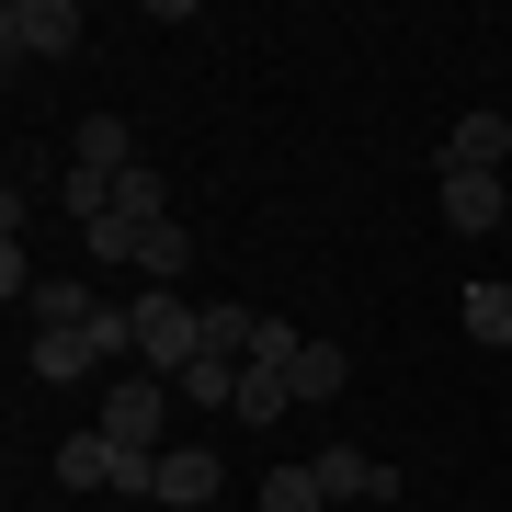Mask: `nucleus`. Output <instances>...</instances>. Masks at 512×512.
Here are the masks:
<instances>
[{
  "instance_id": "f257e3e1",
  "label": "nucleus",
  "mask_w": 512,
  "mask_h": 512,
  "mask_svg": "<svg viewBox=\"0 0 512 512\" xmlns=\"http://www.w3.org/2000/svg\"><path fill=\"white\" fill-rule=\"evenodd\" d=\"M103 433L114 444H126V456H171V376H148V365H126V376H114L103 387Z\"/></svg>"
},
{
  "instance_id": "f03ea898",
  "label": "nucleus",
  "mask_w": 512,
  "mask_h": 512,
  "mask_svg": "<svg viewBox=\"0 0 512 512\" xmlns=\"http://www.w3.org/2000/svg\"><path fill=\"white\" fill-rule=\"evenodd\" d=\"M171 217V183H160V171H126V183H114V205H103V228H80V239H92V262H137V239L148 228H160Z\"/></svg>"
},
{
  "instance_id": "7ed1b4c3",
  "label": "nucleus",
  "mask_w": 512,
  "mask_h": 512,
  "mask_svg": "<svg viewBox=\"0 0 512 512\" xmlns=\"http://www.w3.org/2000/svg\"><path fill=\"white\" fill-rule=\"evenodd\" d=\"M194 353H205V308H194V296H137V365L148 376H183L194 365Z\"/></svg>"
},
{
  "instance_id": "20e7f679",
  "label": "nucleus",
  "mask_w": 512,
  "mask_h": 512,
  "mask_svg": "<svg viewBox=\"0 0 512 512\" xmlns=\"http://www.w3.org/2000/svg\"><path fill=\"white\" fill-rule=\"evenodd\" d=\"M80 35H92V23H80V0H12V12H0V46H12V69H23V57H69Z\"/></svg>"
},
{
  "instance_id": "39448f33",
  "label": "nucleus",
  "mask_w": 512,
  "mask_h": 512,
  "mask_svg": "<svg viewBox=\"0 0 512 512\" xmlns=\"http://www.w3.org/2000/svg\"><path fill=\"white\" fill-rule=\"evenodd\" d=\"M433 205H444V228H467V239L512 228V194H501V171H433Z\"/></svg>"
},
{
  "instance_id": "423d86ee",
  "label": "nucleus",
  "mask_w": 512,
  "mask_h": 512,
  "mask_svg": "<svg viewBox=\"0 0 512 512\" xmlns=\"http://www.w3.org/2000/svg\"><path fill=\"white\" fill-rule=\"evenodd\" d=\"M308 478H319L330 501H387V490H399V467H387V456H365V444H319V456H308Z\"/></svg>"
},
{
  "instance_id": "0eeeda50",
  "label": "nucleus",
  "mask_w": 512,
  "mask_h": 512,
  "mask_svg": "<svg viewBox=\"0 0 512 512\" xmlns=\"http://www.w3.org/2000/svg\"><path fill=\"white\" fill-rule=\"evenodd\" d=\"M217 490H228L217 444H171L160 456V512H217Z\"/></svg>"
},
{
  "instance_id": "6e6552de",
  "label": "nucleus",
  "mask_w": 512,
  "mask_h": 512,
  "mask_svg": "<svg viewBox=\"0 0 512 512\" xmlns=\"http://www.w3.org/2000/svg\"><path fill=\"white\" fill-rule=\"evenodd\" d=\"M512 160V114H456V126H444V171H501Z\"/></svg>"
},
{
  "instance_id": "1a4fd4ad",
  "label": "nucleus",
  "mask_w": 512,
  "mask_h": 512,
  "mask_svg": "<svg viewBox=\"0 0 512 512\" xmlns=\"http://www.w3.org/2000/svg\"><path fill=\"white\" fill-rule=\"evenodd\" d=\"M103 319V308H92ZM92 319H80V330H35V376L46 387H80V376H103V342H92Z\"/></svg>"
},
{
  "instance_id": "9d476101",
  "label": "nucleus",
  "mask_w": 512,
  "mask_h": 512,
  "mask_svg": "<svg viewBox=\"0 0 512 512\" xmlns=\"http://www.w3.org/2000/svg\"><path fill=\"white\" fill-rule=\"evenodd\" d=\"M69 171H103V183H126V171H137V137L114 126V114H80V137H69Z\"/></svg>"
},
{
  "instance_id": "9b49d317",
  "label": "nucleus",
  "mask_w": 512,
  "mask_h": 512,
  "mask_svg": "<svg viewBox=\"0 0 512 512\" xmlns=\"http://www.w3.org/2000/svg\"><path fill=\"white\" fill-rule=\"evenodd\" d=\"M114 467H126L114 433H69V444H57V490H114Z\"/></svg>"
},
{
  "instance_id": "f8f14e48",
  "label": "nucleus",
  "mask_w": 512,
  "mask_h": 512,
  "mask_svg": "<svg viewBox=\"0 0 512 512\" xmlns=\"http://www.w3.org/2000/svg\"><path fill=\"white\" fill-rule=\"evenodd\" d=\"M342 387H353V353H342V342H308V353H296V410L342 399Z\"/></svg>"
},
{
  "instance_id": "ddd939ff",
  "label": "nucleus",
  "mask_w": 512,
  "mask_h": 512,
  "mask_svg": "<svg viewBox=\"0 0 512 512\" xmlns=\"http://www.w3.org/2000/svg\"><path fill=\"white\" fill-rule=\"evenodd\" d=\"M296 410V376L285 365H239V421H285Z\"/></svg>"
},
{
  "instance_id": "4468645a",
  "label": "nucleus",
  "mask_w": 512,
  "mask_h": 512,
  "mask_svg": "<svg viewBox=\"0 0 512 512\" xmlns=\"http://www.w3.org/2000/svg\"><path fill=\"white\" fill-rule=\"evenodd\" d=\"M456 308H467V342H490V353H512V285H467Z\"/></svg>"
},
{
  "instance_id": "2eb2a0df",
  "label": "nucleus",
  "mask_w": 512,
  "mask_h": 512,
  "mask_svg": "<svg viewBox=\"0 0 512 512\" xmlns=\"http://www.w3.org/2000/svg\"><path fill=\"white\" fill-rule=\"evenodd\" d=\"M183 262H194V228H183V217H160V228L137 239V274H148V285H171Z\"/></svg>"
},
{
  "instance_id": "dca6fc26",
  "label": "nucleus",
  "mask_w": 512,
  "mask_h": 512,
  "mask_svg": "<svg viewBox=\"0 0 512 512\" xmlns=\"http://www.w3.org/2000/svg\"><path fill=\"white\" fill-rule=\"evenodd\" d=\"M23 308H35V330H80V319H92V285H69V274H46L35 296H23Z\"/></svg>"
},
{
  "instance_id": "f3484780",
  "label": "nucleus",
  "mask_w": 512,
  "mask_h": 512,
  "mask_svg": "<svg viewBox=\"0 0 512 512\" xmlns=\"http://www.w3.org/2000/svg\"><path fill=\"white\" fill-rule=\"evenodd\" d=\"M251 512H330V490H319L308 467H274V478L251 490Z\"/></svg>"
},
{
  "instance_id": "a211bd4d",
  "label": "nucleus",
  "mask_w": 512,
  "mask_h": 512,
  "mask_svg": "<svg viewBox=\"0 0 512 512\" xmlns=\"http://www.w3.org/2000/svg\"><path fill=\"white\" fill-rule=\"evenodd\" d=\"M57 205H69L80 228H103V205H114V183H103V171H69V183H57Z\"/></svg>"
}]
</instances>
